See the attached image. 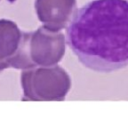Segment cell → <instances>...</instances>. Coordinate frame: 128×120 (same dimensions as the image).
<instances>
[{
	"label": "cell",
	"instance_id": "obj_1",
	"mask_svg": "<svg viewBox=\"0 0 128 120\" xmlns=\"http://www.w3.org/2000/svg\"><path fill=\"white\" fill-rule=\"evenodd\" d=\"M66 43L85 68L108 73L128 66V0H93L77 10Z\"/></svg>",
	"mask_w": 128,
	"mask_h": 120
},
{
	"label": "cell",
	"instance_id": "obj_5",
	"mask_svg": "<svg viewBox=\"0 0 128 120\" xmlns=\"http://www.w3.org/2000/svg\"><path fill=\"white\" fill-rule=\"evenodd\" d=\"M22 32L13 20H0V73L9 69L7 62L20 47Z\"/></svg>",
	"mask_w": 128,
	"mask_h": 120
},
{
	"label": "cell",
	"instance_id": "obj_2",
	"mask_svg": "<svg viewBox=\"0 0 128 120\" xmlns=\"http://www.w3.org/2000/svg\"><path fill=\"white\" fill-rule=\"evenodd\" d=\"M23 97L30 100H62L71 89V78L60 66L21 70Z\"/></svg>",
	"mask_w": 128,
	"mask_h": 120
},
{
	"label": "cell",
	"instance_id": "obj_4",
	"mask_svg": "<svg viewBox=\"0 0 128 120\" xmlns=\"http://www.w3.org/2000/svg\"><path fill=\"white\" fill-rule=\"evenodd\" d=\"M35 11L42 27L52 32L67 29L77 12V0H35Z\"/></svg>",
	"mask_w": 128,
	"mask_h": 120
},
{
	"label": "cell",
	"instance_id": "obj_3",
	"mask_svg": "<svg viewBox=\"0 0 128 120\" xmlns=\"http://www.w3.org/2000/svg\"><path fill=\"white\" fill-rule=\"evenodd\" d=\"M30 60L35 67H51L62 60L66 50V36L61 31L52 32L40 26L24 32Z\"/></svg>",
	"mask_w": 128,
	"mask_h": 120
}]
</instances>
